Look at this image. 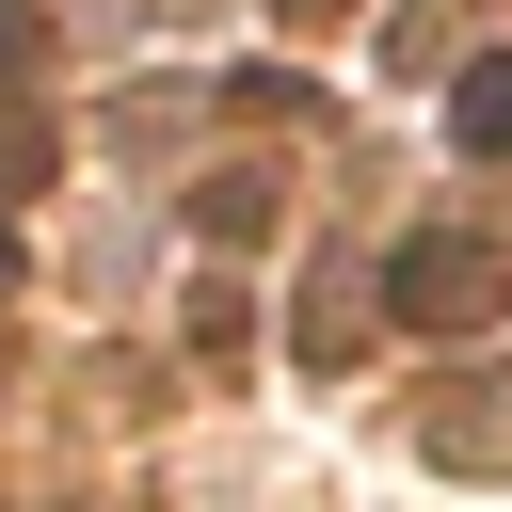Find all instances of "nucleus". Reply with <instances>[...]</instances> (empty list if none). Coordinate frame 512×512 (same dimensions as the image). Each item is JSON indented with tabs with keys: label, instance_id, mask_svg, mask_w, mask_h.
Wrapping results in <instances>:
<instances>
[{
	"label": "nucleus",
	"instance_id": "423d86ee",
	"mask_svg": "<svg viewBox=\"0 0 512 512\" xmlns=\"http://www.w3.org/2000/svg\"><path fill=\"white\" fill-rule=\"evenodd\" d=\"M192 224H208V240H256V224H272V192H256V176H208V192H192Z\"/></svg>",
	"mask_w": 512,
	"mask_h": 512
},
{
	"label": "nucleus",
	"instance_id": "39448f33",
	"mask_svg": "<svg viewBox=\"0 0 512 512\" xmlns=\"http://www.w3.org/2000/svg\"><path fill=\"white\" fill-rule=\"evenodd\" d=\"M448 112H464V144H480V160H512V64H464V96H448Z\"/></svg>",
	"mask_w": 512,
	"mask_h": 512
},
{
	"label": "nucleus",
	"instance_id": "20e7f679",
	"mask_svg": "<svg viewBox=\"0 0 512 512\" xmlns=\"http://www.w3.org/2000/svg\"><path fill=\"white\" fill-rule=\"evenodd\" d=\"M64 176V128H32V112H0V208H32Z\"/></svg>",
	"mask_w": 512,
	"mask_h": 512
},
{
	"label": "nucleus",
	"instance_id": "0eeeda50",
	"mask_svg": "<svg viewBox=\"0 0 512 512\" xmlns=\"http://www.w3.org/2000/svg\"><path fill=\"white\" fill-rule=\"evenodd\" d=\"M32 48H48V32H32V16H16V0H0V80H16V64H32Z\"/></svg>",
	"mask_w": 512,
	"mask_h": 512
},
{
	"label": "nucleus",
	"instance_id": "7ed1b4c3",
	"mask_svg": "<svg viewBox=\"0 0 512 512\" xmlns=\"http://www.w3.org/2000/svg\"><path fill=\"white\" fill-rule=\"evenodd\" d=\"M368 320H384V272H320V288H304V320H288V352H304V368H352V352H368Z\"/></svg>",
	"mask_w": 512,
	"mask_h": 512
},
{
	"label": "nucleus",
	"instance_id": "f257e3e1",
	"mask_svg": "<svg viewBox=\"0 0 512 512\" xmlns=\"http://www.w3.org/2000/svg\"><path fill=\"white\" fill-rule=\"evenodd\" d=\"M384 304H400L416 336H480V320H496V256H480L464 224H432V240L384 256Z\"/></svg>",
	"mask_w": 512,
	"mask_h": 512
},
{
	"label": "nucleus",
	"instance_id": "6e6552de",
	"mask_svg": "<svg viewBox=\"0 0 512 512\" xmlns=\"http://www.w3.org/2000/svg\"><path fill=\"white\" fill-rule=\"evenodd\" d=\"M288 16H352V0H288Z\"/></svg>",
	"mask_w": 512,
	"mask_h": 512
},
{
	"label": "nucleus",
	"instance_id": "f03ea898",
	"mask_svg": "<svg viewBox=\"0 0 512 512\" xmlns=\"http://www.w3.org/2000/svg\"><path fill=\"white\" fill-rule=\"evenodd\" d=\"M416 448H432L448 480H512V384H448V400L416 416Z\"/></svg>",
	"mask_w": 512,
	"mask_h": 512
}]
</instances>
